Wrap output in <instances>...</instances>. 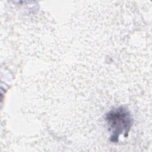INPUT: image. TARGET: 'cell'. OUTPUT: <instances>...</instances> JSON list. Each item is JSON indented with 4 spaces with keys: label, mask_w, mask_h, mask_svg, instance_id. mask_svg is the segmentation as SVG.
Segmentation results:
<instances>
[{
    "label": "cell",
    "mask_w": 152,
    "mask_h": 152,
    "mask_svg": "<svg viewBox=\"0 0 152 152\" xmlns=\"http://www.w3.org/2000/svg\"><path fill=\"white\" fill-rule=\"evenodd\" d=\"M106 121L110 129L112 131L111 140L116 141L120 134H127L131 125V119L128 112L123 107L114 109L106 116Z\"/></svg>",
    "instance_id": "1"
}]
</instances>
